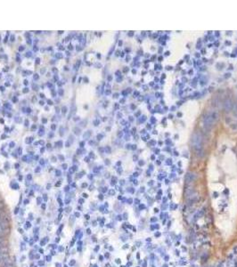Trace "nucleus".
Instances as JSON below:
<instances>
[{"mask_svg": "<svg viewBox=\"0 0 237 267\" xmlns=\"http://www.w3.org/2000/svg\"><path fill=\"white\" fill-rule=\"evenodd\" d=\"M225 105H226V109H227V111H229V110L232 108V103H231V102H230V101H227Z\"/></svg>", "mask_w": 237, "mask_h": 267, "instance_id": "2", "label": "nucleus"}, {"mask_svg": "<svg viewBox=\"0 0 237 267\" xmlns=\"http://www.w3.org/2000/svg\"><path fill=\"white\" fill-rule=\"evenodd\" d=\"M9 257V254L7 252H1L0 253V263L4 260L5 258H8Z\"/></svg>", "mask_w": 237, "mask_h": 267, "instance_id": "1", "label": "nucleus"}]
</instances>
